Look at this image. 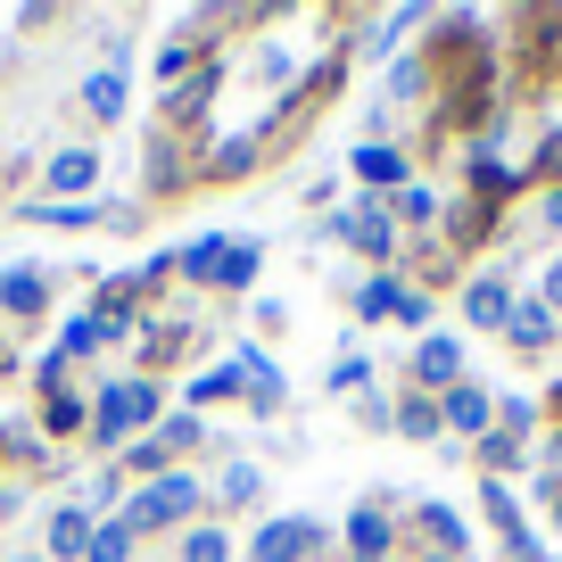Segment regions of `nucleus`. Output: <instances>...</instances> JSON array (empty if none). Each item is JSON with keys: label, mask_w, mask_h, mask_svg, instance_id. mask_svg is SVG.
Masks as SVG:
<instances>
[{"label": "nucleus", "mask_w": 562, "mask_h": 562, "mask_svg": "<svg viewBox=\"0 0 562 562\" xmlns=\"http://www.w3.org/2000/svg\"><path fill=\"white\" fill-rule=\"evenodd\" d=\"M191 505H199V480H149V488H140V505H133V521H140V529H166V521H182Z\"/></svg>", "instance_id": "nucleus-1"}, {"label": "nucleus", "mask_w": 562, "mask_h": 562, "mask_svg": "<svg viewBox=\"0 0 562 562\" xmlns=\"http://www.w3.org/2000/svg\"><path fill=\"white\" fill-rule=\"evenodd\" d=\"M149 414H158V389H149V381H124V389H108V405H100V430L116 439V430H140Z\"/></svg>", "instance_id": "nucleus-2"}, {"label": "nucleus", "mask_w": 562, "mask_h": 562, "mask_svg": "<svg viewBox=\"0 0 562 562\" xmlns=\"http://www.w3.org/2000/svg\"><path fill=\"white\" fill-rule=\"evenodd\" d=\"M315 546H323L315 521H273V529H257V562H299V554H315Z\"/></svg>", "instance_id": "nucleus-3"}, {"label": "nucleus", "mask_w": 562, "mask_h": 562, "mask_svg": "<svg viewBox=\"0 0 562 562\" xmlns=\"http://www.w3.org/2000/svg\"><path fill=\"white\" fill-rule=\"evenodd\" d=\"M339 240L364 248V257H389V248H397V232H389L381 207H356V215H339Z\"/></svg>", "instance_id": "nucleus-4"}, {"label": "nucleus", "mask_w": 562, "mask_h": 562, "mask_svg": "<svg viewBox=\"0 0 562 562\" xmlns=\"http://www.w3.org/2000/svg\"><path fill=\"white\" fill-rule=\"evenodd\" d=\"M463 315H472L480 331H496V323L513 315V306H505V273H480L472 290H463Z\"/></svg>", "instance_id": "nucleus-5"}, {"label": "nucleus", "mask_w": 562, "mask_h": 562, "mask_svg": "<svg viewBox=\"0 0 562 562\" xmlns=\"http://www.w3.org/2000/svg\"><path fill=\"white\" fill-rule=\"evenodd\" d=\"M414 372H422L430 389H456V381H463V348H456V339H422Z\"/></svg>", "instance_id": "nucleus-6"}, {"label": "nucleus", "mask_w": 562, "mask_h": 562, "mask_svg": "<svg viewBox=\"0 0 562 562\" xmlns=\"http://www.w3.org/2000/svg\"><path fill=\"white\" fill-rule=\"evenodd\" d=\"M83 116H100V124L124 116V67H100V75L83 83Z\"/></svg>", "instance_id": "nucleus-7"}, {"label": "nucleus", "mask_w": 562, "mask_h": 562, "mask_svg": "<svg viewBox=\"0 0 562 562\" xmlns=\"http://www.w3.org/2000/svg\"><path fill=\"white\" fill-rule=\"evenodd\" d=\"M405 306H414V290H405V281H364V290H356V315L364 323H381V315H405Z\"/></svg>", "instance_id": "nucleus-8"}, {"label": "nucleus", "mask_w": 562, "mask_h": 562, "mask_svg": "<svg viewBox=\"0 0 562 562\" xmlns=\"http://www.w3.org/2000/svg\"><path fill=\"white\" fill-rule=\"evenodd\" d=\"M91 182H100V158H91V149H58L50 158V191H91Z\"/></svg>", "instance_id": "nucleus-9"}, {"label": "nucleus", "mask_w": 562, "mask_h": 562, "mask_svg": "<svg viewBox=\"0 0 562 562\" xmlns=\"http://www.w3.org/2000/svg\"><path fill=\"white\" fill-rule=\"evenodd\" d=\"M505 339H513V348H546V339H554V315H546V306H513Z\"/></svg>", "instance_id": "nucleus-10"}, {"label": "nucleus", "mask_w": 562, "mask_h": 562, "mask_svg": "<svg viewBox=\"0 0 562 562\" xmlns=\"http://www.w3.org/2000/svg\"><path fill=\"white\" fill-rule=\"evenodd\" d=\"M83 546H91V521L75 505H58L50 513V554H83Z\"/></svg>", "instance_id": "nucleus-11"}, {"label": "nucleus", "mask_w": 562, "mask_h": 562, "mask_svg": "<svg viewBox=\"0 0 562 562\" xmlns=\"http://www.w3.org/2000/svg\"><path fill=\"white\" fill-rule=\"evenodd\" d=\"M348 538H356V554H364V562H381V554H389V521H381L372 505H364V513L348 521Z\"/></svg>", "instance_id": "nucleus-12"}, {"label": "nucleus", "mask_w": 562, "mask_h": 562, "mask_svg": "<svg viewBox=\"0 0 562 562\" xmlns=\"http://www.w3.org/2000/svg\"><path fill=\"white\" fill-rule=\"evenodd\" d=\"M0 306H18V315H34V306H42V273H34V265H18V273L0 281Z\"/></svg>", "instance_id": "nucleus-13"}, {"label": "nucleus", "mask_w": 562, "mask_h": 562, "mask_svg": "<svg viewBox=\"0 0 562 562\" xmlns=\"http://www.w3.org/2000/svg\"><path fill=\"white\" fill-rule=\"evenodd\" d=\"M356 175H364V182H397L405 158H397V149H381V140H364V149H356Z\"/></svg>", "instance_id": "nucleus-14"}, {"label": "nucleus", "mask_w": 562, "mask_h": 562, "mask_svg": "<svg viewBox=\"0 0 562 562\" xmlns=\"http://www.w3.org/2000/svg\"><path fill=\"white\" fill-rule=\"evenodd\" d=\"M447 422H456V430H480V422H488V397H480V389H447Z\"/></svg>", "instance_id": "nucleus-15"}, {"label": "nucleus", "mask_w": 562, "mask_h": 562, "mask_svg": "<svg viewBox=\"0 0 562 562\" xmlns=\"http://www.w3.org/2000/svg\"><path fill=\"white\" fill-rule=\"evenodd\" d=\"M124 554H133V529H91V546H83V562H124Z\"/></svg>", "instance_id": "nucleus-16"}, {"label": "nucleus", "mask_w": 562, "mask_h": 562, "mask_svg": "<svg viewBox=\"0 0 562 562\" xmlns=\"http://www.w3.org/2000/svg\"><path fill=\"white\" fill-rule=\"evenodd\" d=\"M215 265H224V240H215V232H207V240H191V248H182V273H191V281H207Z\"/></svg>", "instance_id": "nucleus-17"}, {"label": "nucleus", "mask_w": 562, "mask_h": 562, "mask_svg": "<svg viewBox=\"0 0 562 562\" xmlns=\"http://www.w3.org/2000/svg\"><path fill=\"white\" fill-rule=\"evenodd\" d=\"M215 488H224L232 505H257V488H265V480H257V463H232V472L215 480Z\"/></svg>", "instance_id": "nucleus-18"}, {"label": "nucleus", "mask_w": 562, "mask_h": 562, "mask_svg": "<svg viewBox=\"0 0 562 562\" xmlns=\"http://www.w3.org/2000/svg\"><path fill=\"white\" fill-rule=\"evenodd\" d=\"M422 529H430V538H439L447 554H456V546H463V521H456V513H447V505H422Z\"/></svg>", "instance_id": "nucleus-19"}, {"label": "nucleus", "mask_w": 562, "mask_h": 562, "mask_svg": "<svg viewBox=\"0 0 562 562\" xmlns=\"http://www.w3.org/2000/svg\"><path fill=\"white\" fill-rule=\"evenodd\" d=\"M182 562H224V529H191V546H182Z\"/></svg>", "instance_id": "nucleus-20"}, {"label": "nucleus", "mask_w": 562, "mask_h": 562, "mask_svg": "<svg viewBox=\"0 0 562 562\" xmlns=\"http://www.w3.org/2000/svg\"><path fill=\"white\" fill-rule=\"evenodd\" d=\"M397 422H405V439H439V414H430V405H405Z\"/></svg>", "instance_id": "nucleus-21"}, {"label": "nucleus", "mask_w": 562, "mask_h": 562, "mask_svg": "<svg viewBox=\"0 0 562 562\" xmlns=\"http://www.w3.org/2000/svg\"><path fill=\"white\" fill-rule=\"evenodd\" d=\"M158 439H166V456H175V447H191V439H199V422H191V414H175V422H158Z\"/></svg>", "instance_id": "nucleus-22"}, {"label": "nucleus", "mask_w": 562, "mask_h": 562, "mask_svg": "<svg viewBox=\"0 0 562 562\" xmlns=\"http://www.w3.org/2000/svg\"><path fill=\"white\" fill-rule=\"evenodd\" d=\"M232 381H240V364H224V372H199V389H191V397H199V405H207V397H224V389H232Z\"/></svg>", "instance_id": "nucleus-23"}, {"label": "nucleus", "mask_w": 562, "mask_h": 562, "mask_svg": "<svg viewBox=\"0 0 562 562\" xmlns=\"http://www.w3.org/2000/svg\"><path fill=\"white\" fill-rule=\"evenodd\" d=\"M215 273H224V281H248V273H257V248H224V265H215Z\"/></svg>", "instance_id": "nucleus-24"}, {"label": "nucleus", "mask_w": 562, "mask_h": 562, "mask_svg": "<svg viewBox=\"0 0 562 562\" xmlns=\"http://www.w3.org/2000/svg\"><path fill=\"white\" fill-rule=\"evenodd\" d=\"M538 175H562V124H554V133L538 140Z\"/></svg>", "instance_id": "nucleus-25"}, {"label": "nucleus", "mask_w": 562, "mask_h": 562, "mask_svg": "<svg viewBox=\"0 0 562 562\" xmlns=\"http://www.w3.org/2000/svg\"><path fill=\"white\" fill-rule=\"evenodd\" d=\"M538 306H546V315L562 306V265H546V299H538Z\"/></svg>", "instance_id": "nucleus-26"}, {"label": "nucleus", "mask_w": 562, "mask_h": 562, "mask_svg": "<svg viewBox=\"0 0 562 562\" xmlns=\"http://www.w3.org/2000/svg\"><path fill=\"white\" fill-rule=\"evenodd\" d=\"M546 224H562V191H554V199H546Z\"/></svg>", "instance_id": "nucleus-27"}, {"label": "nucleus", "mask_w": 562, "mask_h": 562, "mask_svg": "<svg viewBox=\"0 0 562 562\" xmlns=\"http://www.w3.org/2000/svg\"><path fill=\"white\" fill-rule=\"evenodd\" d=\"M554 405H562V389H554Z\"/></svg>", "instance_id": "nucleus-28"}]
</instances>
